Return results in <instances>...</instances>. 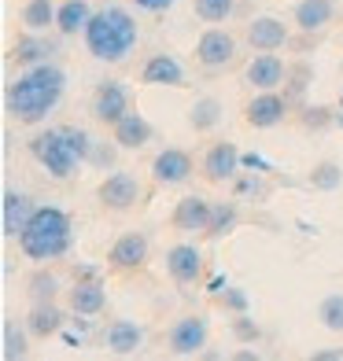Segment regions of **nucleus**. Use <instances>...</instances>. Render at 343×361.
Instances as JSON below:
<instances>
[{
	"mask_svg": "<svg viewBox=\"0 0 343 361\" xmlns=\"http://www.w3.org/2000/svg\"><path fill=\"white\" fill-rule=\"evenodd\" d=\"M67 96V74L56 63L26 67L4 92V111L19 126H41Z\"/></svg>",
	"mask_w": 343,
	"mask_h": 361,
	"instance_id": "obj_1",
	"label": "nucleus"
},
{
	"mask_svg": "<svg viewBox=\"0 0 343 361\" xmlns=\"http://www.w3.org/2000/svg\"><path fill=\"white\" fill-rule=\"evenodd\" d=\"M74 247V221L63 207L56 203H44L34 210V218H30V225L23 228L19 236V251L37 262V266H48V262H59L67 258Z\"/></svg>",
	"mask_w": 343,
	"mask_h": 361,
	"instance_id": "obj_2",
	"label": "nucleus"
},
{
	"mask_svg": "<svg viewBox=\"0 0 343 361\" xmlns=\"http://www.w3.org/2000/svg\"><path fill=\"white\" fill-rule=\"evenodd\" d=\"M26 147L48 170V177L67 180L78 166L89 162L92 137H89V129H81V126H52V129H44V133H37Z\"/></svg>",
	"mask_w": 343,
	"mask_h": 361,
	"instance_id": "obj_3",
	"label": "nucleus"
},
{
	"mask_svg": "<svg viewBox=\"0 0 343 361\" xmlns=\"http://www.w3.org/2000/svg\"><path fill=\"white\" fill-rule=\"evenodd\" d=\"M85 52L100 63H122L129 52L137 48V19L119 4H107V8H96L92 19L85 26Z\"/></svg>",
	"mask_w": 343,
	"mask_h": 361,
	"instance_id": "obj_4",
	"label": "nucleus"
},
{
	"mask_svg": "<svg viewBox=\"0 0 343 361\" xmlns=\"http://www.w3.org/2000/svg\"><path fill=\"white\" fill-rule=\"evenodd\" d=\"M140 180L129 173V170H111L100 185H96V200H100L104 210H111V214H126V210H133L140 203Z\"/></svg>",
	"mask_w": 343,
	"mask_h": 361,
	"instance_id": "obj_5",
	"label": "nucleus"
},
{
	"mask_svg": "<svg viewBox=\"0 0 343 361\" xmlns=\"http://www.w3.org/2000/svg\"><path fill=\"white\" fill-rule=\"evenodd\" d=\"M207 339H210V321H207L203 314H185V317H177V321L170 324L167 347H170V354H177V357H195V354H203Z\"/></svg>",
	"mask_w": 343,
	"mask_h": 361,
	"instance_id": "obj_6",
	"label": "nucleus"
},
{
	"mask_svg": "<svg viewBox=\"0 0 343 361\" xmlns=\"http://www.w3.org/2000/svg\"><path fill=\"white\" fill-rule=\"evenodd\" d=\"M133 111V96H129V85H122V81H100L92 92V118L96 122H104V126H114V122H122L126 114Z\"/></svg>",
	"mask_w": 343,
	"mask_h": 361,
	"instance_id": "obj_7",
	"label": "nucleus"
},
{
	"mask_svg": "<svg viewBox=\"0 0 343 361\" xmlns=\"http://www.w3.org/2000/svg\"><path fill=\"white\" fill-rule=\"evenodd\" d=\"M288 111H291L288 92L281 96L277 89H258L255 100H248V107H243V122L251 129H273L288 118Z\"/></svg>",
	"mask_w": 343,
	"mask_h": 361,
	"instance_id": "obj_8",
	"label": "nucleus"
},
{
	"mask_svg": "<svg viewBox=\"0 0 343 361\" xmlns=\"http://www.w3.org/2000/svg\"><path fill=\"white\" fill-rule=\"evenodd\" d=\"M233 59H236V37L229 34V30H222V26L203 30L200 41H195V63L207 67V71H222Z\"/></svg>",
	"mask_w": 343,
	"mask_h": 361,
	"instance_id": "obj_9",
	"label": "nucleus"
},
{
	"mask_svg": "<svg viewBox=\"0 0 343 361\" xmlns=\"http://www.w3.org/2000/svg\"><path fill=\"white\" fill-rule=\"evenodd\" d=\"M240 166H243V152H240V147L233 140H218V144L207 147L200 173L210 180V185H225V180L240 177Z\"/></svg>",
	"mask_w": 343,
	"mask_h": 361,
	"instance_id": "obj_10",
	"label": "nucleus"
},
{
	"mask_svg": "<svg viewBox=\"0 0 343 361\" xmlns=\"http://www.w3.org/2000/svg\"><path fill=\"white\" fill-rule=\"evenodd\" d=\"M34 210H37V203L26 192H19V188L0 192V233H4V240H19L30 218H34Z\"/></svg>",
	"mask_w": 343,
	"mask_h": 361,
	"instance_id": "obj_11",
	"label": "nucleus"
},
{
	"mask_svg": "<svg viewBox=\"0 0 343 361\" xmlns=\"http://www.w3.org/2000/svg\"><path fill=\"white\" fill-rule=\"evenodd\" d=\"M148 251H152V243L144 233H122L107 247V266L119 269V273H137V269H144V262H148Z\"/></svg>",
	"mask_w": 343,
	"mask_h": 361,
	"instance_id": "obj_12",
	"label": "nucleus"
},
{
	"mask_svg": "<svg viewBox=\"0 0 343 361\" xmlns=\"http://www.w3.org/2000/svg\"><path fill=\"white\" fill-rule=\"evenodd\" d=\"M192 173H195V162H192V155L185 152V147H162V152L152 159V180L155 185L174 188V185L192 180Z\"/></svg>",
	"mask_w": 343,
	"mask_h": 361,
	"instance_id": "obj_13",
	"label": "nucleus"
},
{
	"mask_svg": "<svg viewBox=\"0 0 343 361\" xmlns=\"http://www.w3.org/2000/svg\"><path fill=\"white\" fill-rule=\"evenodd\" d=\"M210 214H215V203H210L207 195L192 192V195H181V200L174 203L170 221H174L177 233H207Z\"/></svg>",
	"mask_w": 343,
	"mask_h": 361,
	"instance_id": "obj_14",
	"label": "nucleus"
},
{
	"mask_svg": "<svg viewBox=\"0 0 343 361\" xmlns=\"http://www.w3.org/2000/svg\"><path fill=\"white\" fill-rule=\"evenodd\" d=\"M167 273L181 288L195 284L203 276V251L195 243H174V247H167Z\"/></svg>",
	"mask_w": 343,
	"mask_h": 361,
	"instance_id": "obj_15",
	"label": "nucleus"
},
{
	"mask_svg": "<svg viewBox=\"0 0 343 361\" xmlns=\"http://www.w3.org/2000/svg\"><path fill=\"white\" fill-rule=\"evenodd\" d=\"M59 56V44L56 41H48L44 34H34V30H26V34L11 44V52L8 59L15 63V67H41V63H52Z\"/></svg>",
	"mask_w": 343,
	"mask_h": 361,
	"instance_id": "obj_16",
	"label": "nucleus"
},
{
	"mask_svg": "<svg viewBox=\"0 0 343 361\" xmlns=\"http://www.w3.org/2000/svg\"><path fill=\"white\" fill-rule=\"evenodd\" d=\"M104 347L111 350V354H119V357H133V354H140L144 350V328L137 324V321H126V317H114L107 328H104Z\"/></svg>",
	"mask_w": 343,
	"mask_h": 361,
	"instance_id": "obj_17",
	"label": "nucleus"
},
{
	"mask_svg": "<svg viewBox=\"0 0 343 361\" xmlns=\"http://www.w3.org/2000/svg\"><path fill=\"white\" fill-rule=\"evenodd\" d=\"M243 81L251 89H281L288 81V67L277 52H258L248 67H243Z\"/></svg>",
	"mask_w": 343,
	"mask_h": 361,
	"instance_id": "obj_18",
	"label": "nucleus"
},
{
	"mask_svg": "<svg viewBox=\"0 0 343 361\" xmlns=\"http://www.w3.org/2000/svg\"><path fill=\"white\" fill-rule=\"evenodd\" d=\"M140 85H167V89H185L188 74L181 67V59H174L167 52H155L148 63L140 67Z\"/></svg>",
	"mask_w": 343,
	"mask_h": 361,
	"instance_id": "obj_19",
	"label": "nucleus"
},
{
	"mask_svg": "<svg viewBox=\"0 0 343 361\" xmlns=\"http://www.w3.org/2000/svg\"><path fill=\"white\" fill-rule=\"evenodd\" d=\"M291 41L284 19H277V15H255L248 23V44L255 52H277V48H284Z\"/></svg>",
	"mask_w": 343,
	"mask_h": 361,
	"instance_id": "obj_20",
	"label": "nucleus"
},
{
	"mask_svg": "<svg viewBox=\"0 0 343 361\" xmlns=\"http://www.w3.org/2000/svg\"><path fill=\"white\" fill-rule=\"evenodd\" d=\"M67 306L74 317H100L107 310V291L100 281H74V288L67 291Z\"/></svg>",
	"mask_w": 343,
	"mask_h": 361,
	"instance_id": "obj_21",
	"label": "nucleus"
},
{
	"mask_svg": "<svg viewBox=\"0 0 343 361\" xmlns=\"http://www.w3.org/2000/svg\"><path fill=\"white\" fill-rule=\"evenodd\" d=\"M155 137V129H152V122L144 118L140 111H129L122 122H114L111 126V140L122 147V152H140L144 144H148Z\"/></svg>",
	"mask_w": 343,
	"mask_h": 361,
	"instance_id": "obj_22",
	"label": "nucleus"
},
{
	"mask_svg": "<svg viewBox=\"0 0 343 361\" xmlns=\"http://www.w3.org/2000/svg\"><path fill=\"white\" fill-rule=\"evenodd\" d=\"M332 19H336V0H299L296 11H291V23L303 34H321Z\"/></svg>",
	"mask_w": 343,
	"mask_h": 361,
	"instance_id": "obj_23",
	"label": "nucleus"
},
{
	"mask_svg": "<svg viewBox=\"0 0 343 361\" xmlns=\"http://www.w3.org/2000/svg\"><path fill=\"white\" fill-rule=\"evenodd\" d=\"M89 19H92V4H89V0H59V8H56V34L59 37H78V34H85Z\"/></svg>",
	"mask_w": 343,
	"mask_h": 361,
	"instance_id": "obj_24",
	"label": "nucleus"
},
{
	"mask_svg": "<svg viewBox=\"0 0 343 361\" xmlns=\"http://www.w3.org/2000/svg\"><path fill=\"white\" fill-rule=\"evenodd\" d=\"M63 324H67V314L56 306V302H34V310L26 314V328L34 339H48V336H59Z\"/></svg>",
	"mask_w": 343,
	"mask_h": 361,
	"instance_id": "obj_25",
	"label": "nucleus"
},
{
	"mask_svg": "<svg viewBox=\"0 0 343 361\" xmlns=\"http://www.w3.org/2000/svg\"><path fill=\"white\" fill-rule=\"evenodd\" d=\"M30 354V328L26 321L19 324L15 317H4L0 324V357L4 361H23Z\"/></svg>",
	"mask_w": 343,
	"mask_h": 361,
	"instance_id": "obj_26",
	"label": "nucleus"
},
{
	"mask_svg": "<svg viewBox=\"0 0 343 361\" xmlns=\"http://www.w3.org/2000/svg\"><path fill=\"white\" fill-rule=\"evenodd\" d=\"M222 122V100L218 96H200L192 107H188V126L195 133H210V129H218Z\"/></svg>",
	"mask_w": 343,
	"mask_h": 361,
	"instance_id": "obj_27",
	"label": "nucleus"
},
{
	"mask_svg": "<svg viewBox=\"0 0 343 361\" xmlns=\"http://www.w3.org/2000/svg\"><path fill=\"white\" fill-rule=\"evenodd\" d=\"M56 0H26L23 4V26L34 30V34H44V30L56 26Z\"/></svg>",
	"mask_w": 343,
	"mask_h": 361,
	"instance_id": "obj_28",
	"label": "nucleus"
},
{
	"mask_svg": "<svg viewBox=\"0 0 343 361\" xmlns=\"http://www.w3.org/2000/svg\"><path fill=\"white\" fill-rule=\"evenodd\" d=\"M240 225V210H236V203H215V214H210V225H207V240H222V236H229L233 228Z\"/></svg>",
	"mask_w": 343,
	"mask_h": 361,
	"instance_id": "obj_29",
	"label": "nucleus"
},
{
	"mask_svg": "<svg viewBox=\"0 0 343 361\" xmlns=\"http://www.w3.org/2000/svg\"><path fill=\"white\" fill-rule=\"evenodd\" d=\"M192 11H195V19H200V23L218 26V23H229V19H233L236 0H192Z\"/></svg>",
	"mask_w": 343,
	"mask_h": 361,
	"instance_id": "obj_30",
	"label": "nucleus"
},
{
	"mask_svg": "<svg viewBox=\"0 0 343 361\" xmlns=\"http://www.w3.org/2000/svg\"><path fill=\"white\" fill-rule=\"evenodd\" d=\"M306 185L318 188V192H336L343 185V166H339V162H332V159H325V162H318V166L310 170Z\"/></svg>",
	"mask_w": 343,
	"mask_h": 361,
	"instance_id": "obj_31",
	"label": "nucleus"
},
{
	"mask_svg": "<svg viewBox=\"0 0 343 361\" xmlns=\"http://www.w3.org/2000/svg\"><path fill=\"white\" fill-rule=\"evenodd\" d=\"M30 302H56L59 299V276L56 273H48V269H37L34 276H30Z\"/></svg>",
	"mask_w": 343,
	"mask_h": 361,
	"instance_id": "obj_32",
	"label": "nucleus"
},
{
	"mask_svg": "<svg viewBox=\"0 0 343 361\" xmlns=\"http://www.w3.org/2000/svg\"><path fill=\"white\" fill-rule=\"evenodd\" d=\"M318 321L329 332H343V291H332L318 302Z\"/></svg>",
	"mask_w": 343,
	"mask_h": 361,
	"instance_id": "obj_33",
	"label": "nucleus"
},
{
	"mask_svg": "<svg viewBox=\"0 0 343 361\" xmlns=\"http://www.w3.org/2000/svg\"><path fill=\"white\" fill-rule=\"evenodd\" d=\"M233 192H236V200H266L270 195V185L263 180V173H248V177H236L233 180Z\"/></svg>",
	"mask_w": 343,
	"mask_h": 361,
	"instance_id": "obj_34",
	"label": "nucleus"
},
{
	"mask_svg": "<svg viewBox=\"0 0 343 361\" xmlns=\"http://www.w3.org/2000/svg\"><path fill=\"white\" fill-rule=\"evenodd\" d=\"M310 78H314V71H310V63H296V67H288L284 92H288V100H291V104L303 100V92H306V85H310Z\"/></svg>",
	"mask_w": 343,
	"mask_h": 361,
	"instance_id": "obj_35",
	"label": "nucleus"
},
{
	"mask_svg": "<svg viewBox=\"0 0 343 361\" xmlns=\"http://www.w3.org/2000/svg\"><path fill=\"white\" fill-rule=\"evenodd\" d=\"M119 144H107V140H92V152H89V162L85 166L92 170H114V162H119Z\"/></svg>",
	"mask_w": 343,
	"mask_h": 361,
	"instance_id": "obj_36",
	"label": "nucleus"
},
{
	"mask_svg": "<svg viewBox=\"0 0 343 361\" xmlns=\"http://www.w3.org/2000/svg\"><path fill=\"white\" fill-rule=\"evenodd\" d=\"M229 328H233V336L240 339V343H255V339H263V328L255 324V317H248V314H233L229 317Z\"/></svg>",
	"mask_w": 343,
	"mask_h": 361,
	"instance_id": "obj_37",
	"label": "nucleus"
},
{
	"mask_svg": "<svg viewBox=\"0 0 343 361\" xmlns=\"http://www.w3.org/2000/svg\"><path fill=\"white\" fill-rule=\"evenodd\" d=\"M299 122H303L306 129H329V126L336 122V114H332L329 107H303V111H299Z\"/></svg>",
	"mask_w": 343,
	"mask_h": 361,
	"instance_id": "obj_38",
	"label": "nucleus"
},
{
	"mask_svg": "<svg viewBox=\"0 0 343 361\" xmlns=\"http://www.w3.org/2000/svg\"><path fill=\"white\" fill-rule=\"evenodd\" d=\"M222 302H225V310H229V314H248V291H243V288H225L222 291Z\"/></svg>",
	"mask_w": 343,
	"mask_h": 361,
	"instance_id": "obj_39",
	"label": "nucleus"
},
{
	"mask_svg": "<svg viewBox=\"0 0 343 361\" xmlns=\"http://www.w3.org/2000/svg\"><path fill=\"white\" fill-rule=\"evenodd\" d=\"M243 166H248V170H255V173H270V170H277L273 162H270V159H263L258 152H248V155H243Z\"/></svg>",
	"mask_w": 343,
	"mask_h": 361,
	"instance_id": "obj_40",
	"label": "nucleus"
},
{
	"mask_svg": "<svg viewBox=\"0 0 343 361\" xmlns=\"http://www.w3.org/2000/svg\"><path fill=\"white\" fill-rule=\"evenodd\" d=\"M129 4H137L140 11H152V15H159V11H170L177 0H129Z\"/></svg>",
	"mask_w": 343,
	"mask_h": 361,
	"instance_id": "obj_41",
	"label": "nucleus"
},
{
	"mask_svg": "<svg viewBox=\"0 0 343 361\" xmlns=\"http://www.w3.org/2000/svg\"><path fill=\"white\" fill-rule=\"evenodd\" d=\"M310 361H343V347L339 350H310Z\"/></svg>",
	"mask_w": 343,
	"mask_h": 361,
	"instance_id": "obj_42",
	"label": "nucleus"
},
{
	"mask_svg": "<svg viewBox=\"0 0 343 361\" xmlns=\"http://www.w3.org/2000/svg\"><path fill=\"white\" fill-rule=\"evenodd\" d=\"M74 281H100V269H96V266H78Z\"/></svg>",
	"mask_w": 343,
	"mask_h": 361,
	"instance_id": "obj_43",
	"label": "nucleus"
},
{
	"mask_svg": "<svg viewBox=\"0 0 343 361\" xmlns=\"http://www.w3.org/2000/svg\"><path fill=\"white\" fill-rule=\"evenodd\" d=\"M225 288H229V281H225V276L218 273V276H210V288H207V291H210V295H222Z\"/></svg>",
	"mask_w": 343,
	"mask_h": 361,
	"instance_id": "obj_44",
	"label": "nucleus"
},
{
	"mask_svg": "<svg viewBox=\"0 0 343 361\" xmlns=\"http://www.w3.org/2000/svg\"><path fill=\"white\" fill-rule=\"evenodd\" d=\"M236 361H263V354L258 350H240V354H233Z\"/></svg>",
	"mask_w": 343,
	"mask_h": 361,
	"instance_id": "obj_45",
	"label": "nucleus"
},
{
	"mask_svg": "<svg viewBox=\"0 0 343 361\" xmlns=\"http://www.w3.org/2000/svg\"><path fill=\"white\" fill-rule=\"evenodd\" d=\"M339 111H343V89H339Z\"/></svg>",
	"mask_w": 343,
	"mask_h": 361,
	"instance_id": "obj_46",
	"label": "nucleus"
}]
</instances>
